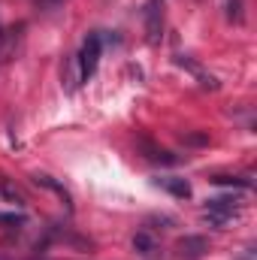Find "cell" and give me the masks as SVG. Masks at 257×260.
<instances>
[{"label": "cell", "mask_w": 257, "mask_h": 260, "mask_svg": "<svg viewBox=\"0 0 257 260\" xmlns=\"http://www.w3.org/2000/svg\"><path fill=\"white\" fill-rule=\"evenodd\" d=\"M142 151H145V157L154 160V164H176V160H179L176 154H170V151H164V148H157V145H148V142H142Z\"/></svg>", "instance_id": "9c48e42d"}, {"label": "cell", "mask_w": 257, "mask_h": 260, "mask_svg": "<svg viewBox=\"0 0 257 260\" xmlns=\"http://www.w3.org/2000/svg\"><path fill=\"white\" fill-rule=\"evenodd\" d=\"M18 40H21V24H18V27H6V30H0V67L12 58Z\"/></svg>", "instance_id": "3957f363"}, {"label": "cell", "mask_w": 257, "mask_h": 260, "mask_svg": "<svg viewBox=\"0 0 257 260\" xmlns=\"http://www.w3.org/2000/svg\"><path fill=\"white\" fill-rule=\"evenodd\" d=\"M0 194L6 197V200H12L15 206H21V203H24V197L18 194V188H15V185H9L6 179H0Z\"/></svg>", "instance_id": "4fadbf2b"}, {"label": "cell", "mask_w": 257, "mask_h": 260, "mask_svg": "<svg viewBox=\"0 0 257 260\" xmlns=\"http://www.w3.org/2000/svg\"><path fill=\"white\" fill-rule=\"evenodd\" d=\"M179 257H188V260H194V257H200L203 251H206V239L203 236H185V239H179Z\"/></svg>", "instance_id": "8992f818"}, {"label": "cell", "mask_w": 257, "mask_h": 260, "mask_svg": "<svg viewBox=\"0 0 257 260\" xmlns=\"http://www.w3.org/2000/svg\"><path fill=\"white\" fill-rule=\"evenodd\" d=\"M0 224L3 227H21L24 224V215L21 212H0Z\"/></svg>", "instance_id": "5bb4252c"}, {"label": "cell", "mask_w": 257, "mask_h": 260, "mask_svg": "<svg viewBox=\"0 0 257 260\" xmlns=\"http://www.w3.org/2000/svg\"><path fill=\"white\" fill-rule=\"evenodd\" d=\"M164 0H148L145 3V34H148V43L157 46L160 37H164Z\"/></svg>", "instance_id": "7a4b0ae2"}, {"label": "cell", "mask_w": 257, "mask_h": 260, "mask_svg": "<svg viewBox=\"0 0 257 260\" xmlns=\"http://www.w3.org/2000/svg\"><path fill=\"white\" fill-rule=\"evenodd\" d=\"M133 248H136V254H142V257H151V254L157 251V245H154V239H151L148 233H136V236H133Z\"/></svg>", "instance_id": "30bf717a"}, {"label": "cell", "mask_w": 257, "mask_h": 260, "mask_svg": "<svg viewBox=\"0 0 257 260\" xmlns=\"http://www.w3.org/2000/svg\"><path fill=\"white\" fill-rule=\"evenodd\" d=\"M242 9H245V3H242V0H224V15H227L230 21H236V24L245 18V12H242Z\"/></svg>", "instance_id": "8fae6325"}, {"label": "cell", "mask_w": 257, "mask_h": 260, "mask_svg": "<svg viewBox=\"0 0 257 260\" xmlns=\"http://www.w3.org/2000/svg\"><path fill=\"white\" fill-rule=\"evenodd\" d=\"M61 79H64L67 94H73V91H76V85H79V67H76V58H67V61H64Z\"/></svg>", "instance_id": "ba28073f"}, {"label": "cell", "mask_w": 257, "mask_h": 260, "mask_svg": "<svg viewBox=\"0 0 257 260\" xmlns=\"http://www.w3.org/2000/svg\"><path fill=\"white\" fill-rule=\"evenodd\" d=\"M215 185H233V188H251L248 179H239V176H212Z\"/></svg>", "instance_id": "7c38bea8"}, {"label": "cell", "mask_w": 257, "mask_h": 260, "mask_svg": "<svg viewBox=\"0 0 257 260\" xmlns=\"http://www.w3.org/2000/svg\"><path fill=\"white\" fill-rule=\"evenodd\" d=\"M100 49H103V37L100 30L97 34H88L79 55H76V67H79V82H88L94 73H97V61H100Z\"/></svg>", "instance_id": "6da1fadb"}, {"label": "cell", "mask_w": 257, "mask_h": 260, "mask_svg": "<svg viewBox=\"0 0 257 260\" xmlns=\"http://www.w3.org/2000/svg\"><path fill=\"white\" fill-rule=\"evenodd\" d=\"M157 185H160L164 191H170L173 197H179V200H188V197H191V185H188L185 179H176V176H167V179H157Z\"/></svg>", "instance_id": "52a82bcc"}, {"label": "cell", "mask_w": 257, "mask_h": 260, "mask_svg": "<svg viewBox=\"0 0 257 260\" xmlns=\"http://www.w3.org/2000/svg\"><path fill=\"white\" fill-rule=\"evenodd\" d=\"M176 64H179V67H185V70L191 73V76L197 79V82H200V85H203V88H209V91H218V79H215V76H209V73H203V70H200V67L194 64L191 58L179 55V58H176Z\"/></svg>", "instance_id": "277c9868"}, {"label": "cell", "mask_w": 257, "mask_h": 260, "mask_svg": "<svg viewBox=\"0 0 257 260\" xmlns=\"http://www.w3.org/2000/svg\"><path fill=\"white\" fill-rule=\"evenodd\" d=\"M34 185L37 188H49V191H55V194L61 197V203L67 206V212H73V203H70V194H67L64 185H58L52 176H43V173H34Z\"/></svg>", "instance_id": "5b68a950"}]
</instances>
